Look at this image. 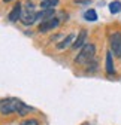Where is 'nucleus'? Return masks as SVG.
I'll list each match as a JSON object with an SVG mask.
<instances>
[{
  "mask_svg": "<svg viewBox=\"0 0 121 125\" xmlns=\"http://www.w3.org/2000/svg\"><path fill=\"white\" fill-rule=\"evenodd\" d=\"M94 54H96V46L93 43H85L82 46L81 52L78 54V57L75 58V62H78V64H88L94 58Z\"/></svg>",
  "mask_w": 121,
  "mask_h": 125,
  "instance_id": "obj_1",
  "label": "nucleus"
},
{
  "mask_svg": "<svg viewBox=\"0 0 121 125\" xmlns=\"http://www.w3.org/2000/svg\"><path fill=\"white\" fill-rule=\"evenodd\" d=\"M36 20H37V12H35L33 3L30 2V0H27V2H25V8H24V10L21 12L20 21H21L24 25H32Z\"/></svg>",
  "mask_w": 121,
  "mask_h": 125,
  "instance_id": "obj_2",
  "label": "nucleus"
},
{
  "mask_svg": "<svg viewBox=\"0 0 121 125\" xmlns=\"http://www.w3.org/2000/svg\"><path fill=\"white\" fill-rule=\"evenodd\" d=\"M20 103H21V100L13 98V97H11V98H3L2 101H0V113H3V115L17 113Z\"/></svg>",
  "mask_w": 121,
  "mask_h": 125,
  "instance_id": "obj_3",
  "label": "nucleus"
},
{
  "mask_svg": "<svg viewBox=\"0 0 121 125\" xmlns=\"http://www.w3.org/2000/svg\"><path fill=\"white\" fill-rule=\"evenodd\" d=\"M109 45H111V52L121 58V33H112L111 37H109Z\"/></svg>",
  "mask_w": 121,
  "mask_h": 125,
  "instance_id": "obj_4",
  "label": "nucleus"
},
{
  "mask_svg": "<svg viewBox=\"0 0 121 125\" xmlns=\"http://www.w3.org/2000/svg\"><path fill=\"white\" fill-rule=\"evenodd\" d=\"M58 24H60L58 18H55V17H54V18H49V20L42 21V22L39 24L37 30H39V33H47V31H49V30H54Z\"/></svg>",
  "mask_w": 121,
  "mask_h": 125,
  "instance_id": "obj_5",
  "label": "nucleus"
},
{
  "mask_svg": "<svg viewBox=\"0 0 121 125\" xmlns=\"http://www.w3.org/2000/svg\"><path fill=\"white\" fill-rule=\"evenodd\" d=\"M21 12H23V5L21 3H15L13 5V8H12V10L9 12V21L11 22H15V21H18L20 18H21Z\"/></svg>",
  "mask_w": 121,
  "mask_h": 125,
  "instance_id": "obj_6",
  "label": "nucleus"
},
{
  "mask_svg": "<svg viewBox=\"0 0 121 125\" xmlns=\"http://www.w3.org/2000/svg\"><path fill=\"white\" fill-rule=\"evenodd\" d=\"M85 39H87V31H85V30H81L79 34H78V37L75 39V42H73V45H72V48H73V49L82 48V46L85 45Z\"/></svg>",
  "mask_w": 121,
  "mask_h": 125,
  "instance_id": "obj_7",
  "label": "nucleus"
},
{
  "mask_svg": "<svg viewBox=\"0 0 121 125\" xmlns=\"http://www.w3.org/2000/svg\"><path fill=\"white\" fill-rule=\"evenodd\" d=\"M49 18H54V9H42L40 12H37V20H49Z\"/></svg>",
  "mask_w": 121,
  "mask_h": 125,
  "instance_id": "obj_8",
  "label": "nucleus"
},
{
  "mask_svg": "<svg viewBox=\"0 0 121 125\" xmlns=\"http://www.w3.org/2000/svg\"><path fill=\"white\" fill-rule=\"evenodd\" d=\"M73 40H75V34H69L64 40H61V42L57 45V48H58V49H66V48H69L70 45H73V43H72Z\"/></svg>",
  "mask_w": 121,
  "mask_h": 125,
  "instance_id": "obj_9",
  "label": "nucleus"
},
{
  "mask_svg": "<svg viewBox=\"0 0 121 125\" xmlns=\"http://www.w3.org/2000/svg\"><path fill=\"white\" fill-rule=\"evenodd\" d=\"M106 72L108 74H114L115 69H114V61H112V52L106 54Z\"/></svg>",
  "mask_w": 121,
  "mask_h": 125,
  "instance_id": "obj_10",
  "label": "nucleus"
},
{
  "mask_svg": "<svg viewBox=\"0 0 121 125\" xmlns=\"http://www.w3.org/2000/svg\"><path fill=\"white\" fill-rule=\"evenodd\" d=\"M33 109L30 107V106H27L24 101H21L20 103V106H18V110H17V113L20 115V116H24V115H27V113H30Z\"/></svg>",
  "mask_w": 121,
  "mask_h": 125,
  "instance_id": "obj_11",
  "label": "nucleus"
},
{
  "mask_svg": "<svg viewBox=\"0 0 121 125\" xmlns=\"http://www.w3.org/2000/svg\"><path fill=\"white\" fill-rule=\"evenodd\" d=\"M57 5H58V0H40L42 9H54Z\"/></svg>",
  "mask_w": 121,
  "mask_h": 125,
  "instance_id": "obj_12",
  "label": "nucleus"
},
{
  "mask_svg": "<svg viewBox=\"0 0 121 125\" xmlns=\"http://www.w3.org/2000/svg\"><path fill=\"white\" fill-rule=\"evenodd\" d=\"M84 18L87 20V21H97V12L94 10V9H88V10H85V13H84Z\"/></svg>",
  "mask_w": 121,
  "mask_h": 125,
  "instance_id": "obj_13",
  "label": "nucleus"
},
{
  "mask_svg": "<svg viewBox=\"0 0 121 125\" xmlns=\"http://www.w3.org/2000/svg\"><path fill=\"white\" fill-rule=\"evenodd\" d=\"M109 12L111 13H118V12H121V2L120 0H115V2H112V3H109Z\"/></svg>",
  "mask_w": 121,
  "mask_h": 125,
  "instance_id": "obj_14",
  "label": "nucleus"
},
{
  "mask_svg": "<svg viewBox=\"0 0 121 125\" xmlns=\"http://www.w3.org/2000/svg\"><path fill=\"white\" fill-rule=\"evenodd\" d=\"M21 125H39V121H37V119H27V121H24Z\"/></svg>",
  "mask_w": 121,
  "mask_h": 125,
  "instance_id": "obj_15",
  "label": "nucleus"
},
{
  "mask_svg": "<svg viewBox=\"0 0 121 125\" xmlns=\"http://www.w3.org/2000/svg\"><path fill=\"white\" fill-rule=\"evenodd\" d=\"M75 3L76 5H90L91 0H75Z\"/></svg>",
  "mask_w": 121,
  "mask_h": 125,
  "instance_id": "obj_16",
  "label": "nucleus"
},
{
  "mask_svg": "<svg viewBox=\"0 0 121 125\" xmlns=\"http://www.w3.org/2000/svg\"><path fill=\"white\" fill-rule=\"evenodd\" d=\"M3 2H6V3H8V2H11V0H3Z\"/></svg>",
  "mask_w": 121,
  "mask_h": 125,
  "instance_id": "obj_17",
  "label": "nucleus"
},
{
  "mask_svg": "<svg viewBox=\"0 0 121 125\" xmlns=\"http://www.w3.org/2000/svg\"><path fill=\"white\" fill-rule=\"evenodd\" d=\"M84 125H90V124H84Z\"/></svg>",
  "mask_w": 121,
  "mask_h": 125,
  "instance_id": "obj_18",
  "label": "nucleus"
}]
</instances>
